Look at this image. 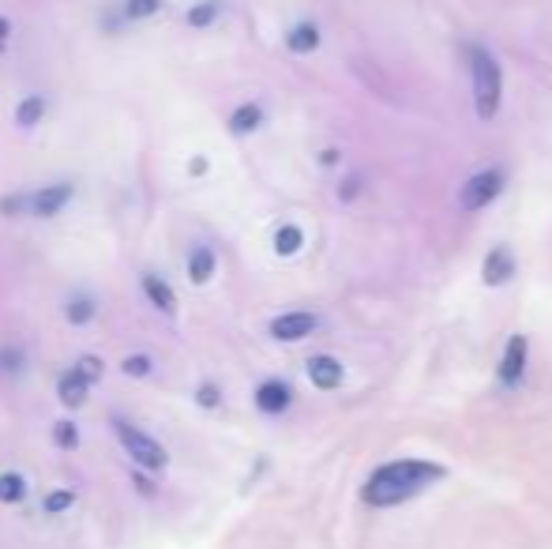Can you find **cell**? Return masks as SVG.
Segmentation results:
<instances>
[{
  "mask_svg": "<svg viewBox=\"0 0 552 549\" xmlns=\"http://www.w3.org/2000/svg\"><path fill=\"white\" fill-rule=\"evenodd\" d=\"M76 365L83 369V373H87V377L94 380V384H98V380H102V373H106V365H102V358H98V354H83Z\"/></svg>",
  "mask_w": 552,
  "mask_h": 549,
  "instance_id": "26",
  "label": "cell"
},
{
  "mask_svg": "<svg viewBox=\"0 0 552 549\" xmlns=\"http://www.w3.org/2000/svg\"><path fill=\"white\" fill-rule=\"evenodd\" d=\"M46 110H49V98L46 95H23V102L16 106V125L23 128V132H31V128H38L42 125V117H46Z\"/></svg>",
  "mask_w": 552,
  "mask_h": 549,
  "instance_id": "15",
  "label": "cell"
},
{
  "mask_svg": "<svg viewBox=\"0 0 552 549\" xmlns=\"http://www.w3.org/2000/svg\"><path fill=\"white\" fill-rule=\"evenodd\" d=\"M192 173H207V158H192V166H188Z\"/></svg>",
  "mask_w": 552,
  "mask_h": 549,
  "instance_id": "30",
  "label": "cell"
},
{
  "mask_svg": "<svg viewBox=\"0 0 552 549\" xmlns=\"http://www.w3.org/2000/svg\"><path fill=\"white\" fill-rule=\"evenodd\" d=\"M12 31H16V27H12V19L8 16H0V49L8 46V42H12Z\"/></svg>",
  "mask_w": 552,
  "mask_h": 549,
  "instance_id": "28",
  "label": "cell"
},
{
  "mask_svg": "<svg viewBox=\"0 0 552 549\" xmlns=\"http://www.w3.org/2000/svg\"><path fill=\"white\" fill-rule=\"evenodd\" d=\"M94 316H98V298L94 294H87V290L68 294V301H64V320L72 328H87V324H94Z\"/></svg>",
  "mask_w": 552,
  "mask_h": 549,
  "instance_id": "12",
  "label": "cell"
},
{
  "mask_svg": "<svg viewBox=\"0 0 552 549\" xmlns=\"http://www.w3.org/2000/svg\"><path fill=\"white\" fill-rule=\"evenodd\" d=\"M522 365H526V339L522 335H511V343L504 350V361H500V380L504 384H519Z\"/></svg>",
  "mask_w": 552,
  "mask_h": 549,
  "instance_id": "13",
  "label": "cell"
},
{
  "mask_svg": "<svg viewBox=\"0 0 552 549\" xmlns=\"http://www.w3.org/2000/svg\"><path fill=\"white\" fill-rule=\"evenodd\" d=\"M76 501H79L76 489H53V493H46V501H42V512H46V516H61V512H68Z\"/></svg>",
  "mask_w": 552,
  "mask_h": 549,
  "instance_id": "24",
  "label": "cell"
},
{
  "mask_svg": "<svg viewBox=\"0 0 552 549\" xmlns=\"http://www.w3.org/2000/svg\"><path fill=\"white\" fill-rule=\"evenodd\" d=\"M184 271H188V279L196 286L211 283L218 271V252L211 249V245H196V249L188 252V264H184Z\"/></svg>",
  "mask_w": 552,
  "mask_h": 549,
  "instance_id": "11",
  "label": "cell"
},
{
  "mask_svg": "<svg viewBox=\"0 0 552 549\" xmlns=\"http://www.w3.org/2000/svg\"><path fill=\"white\" fill-rule=\"evenodd\" d=\"M132 478H136V489H139V493H147V497H154V493H158V489H154V482H151V478H143V474H132Z\"/></svg>",
  "mask_w": 552,
  "mask_h": 549,
  "instance_id": "29",
  "label": "cell"
},
{
  "mask_svg": "<svg viewBox=\"0 0 552 549\" xmlns=\"http://www.w3.org/2000/svg\"><path fill=\"white\" fill-rule=\"evenodd\" d=\"M293 403V388L286 380H263L260 388H256V410L260 414H282V410H290Z\"/></svg>",
  "mask_w": 552,
  "mask_h": 549,
  "instance_id": "9",
  "label": "cell"
},
{
  "mask_svg": "<svg viewBox=\"0 0 552 549\" xmlns=\"http://www.w3.org/2000/svg\"><path fill=\"white\" fill-rule=\"evenodd\" d=\"M139 290H143V298L151 301L158 313H166V316L177 313V294H173V286H169L162 275L143 271V275H139Z\"/></svg>",
  "mask_w": 552,
  "mask_h": 549,
  "instance_id": "8",
  "label": "cell"
},
{
  "mask_svg": "<svg viewBox=\"0 0 552 549\" xmlns=\"http://www.w3.org/2000/svg\"><path fill=\"white\" fill-rule=\"evenodd\" d=\"M166 0H124L121 4V19L124 23H139V19H151L162 12Z\"/></svg>",
  "mask_w": 552,
  "mask_h": 549,
  "instance_id": "22",
  "label": "cell"
},
{
  "mask_svg": "<svg viewBox=\"0 0 552 549\" xmlns=\"http://www.w3.org/2000/svg\"><path fill=\"white\" fill-rule=\"evenodd\" d=\"M260 125H263V106L260 102H241V106L230 113V132L233 136H252Z\"/></svg>",
  "mask_w": 552,
  "mask_h": 549,
  "instance_id": "16",
  "label": "cell"
},
{
  "mask_svg": "<svg viewBox=\"0 0 552 549\" xmlns=\"http://www.w3.org/2000/svg\"><path fill=\"white\" fill-rule=\"evenodd\" d=\"M470 61H474V106H477V117L481 121H489L496 117L500 110V91H504V83H500V64L492 53L485 49H470Z\"/></svg>",
  "mask_w": 552,
  "mask_h": 549,
  "instance_id": "3",
  "label": "cell"
},
{
  "mask_svg": "<svg viewBox=\"0 0 552 549\" xmlns=\"http://www.w3.org/2000/svg\"><path fill=\"white\" fill-rule=\"evenodd\" d=\"M91 388L94 380L79 369V365H72V369H64L61 377H57V399H61L64 410H79L87 407V399H91Z\"/></svg>",
  "mask_w": 552,
  "mask_h": 549,
  "instance_id": "6",
  "label": "cell"
},
{
  "mask_svg": "<svg viewBox=\"0 0 552 549\" xmlns=\"http://www.w3.org/2000/svg\"><path fill=\"white\" fill-rule=\"evenodd\" d=\"M0 369H4V373L27 369V354H23L19 346H0Z\"/></svg>",
  "mask_w": 552,
  "mask_h": 549,
  "instance_id": "25",
  "label": "cell"
},
{
  "mask_svg": "<svg viewBox=\"0 0 552 549\" xmlns=\"http://www.w3.org/2000/svg\"><path fill=\"white\" fill-rule=\"evenodd\" d=\"M53 444L61 448V452H76L79 444H83V433H79V425L72 418H64V422H53Z\"/></svg>",
  "mask_w": 552,
  "mask_h": 549,
  "instance_id": "20",
  "label": "cell"
},
{
  "mask_svg": "<svg viewBox=\"0 0 552 549\" xmlns=\"http://www.w3.org/2000/svg\"><path fill=\"white\" fill-rule=\"evenodd\" d=\"M301 245H305L301 226H293V222L278 226V234H275V252H278V256H297V252H301Z\"/></svg>",
  "mask_w": 552,
  "mask_h": 549,
  "instance_id": "21",
  "label": "cell"
},
{
  "mask_svg": "<svg viewBox=\"0 0 552 549\" xmlns=\"http://www.w3.org/2000/svg\"><path fill=\"white\" fill-rule=\"evenodd\" d=\"M286 46H290V53H312L320 46V27L316 23H297L286 34Z\"/></svg>",
  "mask_w": 552,
  "mask_h": 549,
  "instance_id": "18",
  "label": "cell"
},
{
  "mask_svg": "<svg viewBox=\"0 0 552 549\" xmlns=\"http://www.w3.org/2000/svg\"><path fill=\"white\" fill-rule=\"evenodd\" d=\"M196 403H200V407H207V410H215L218 403H222L218 384H200V388H196Z\"/></svg>",
  "mask_w": 552,
  "mask_h": 549,
  "instance_id": "27",
  "label": "cell"
},
{
  "mask_svg": "<svg viewBox=\"0 0 552 549\" xmlns=\"http://www.w3.org/2000/svg\"><path fill=\"white\" fill-rule=\"evenodd\" d=\"M113 429H117V437H121V448L128 452V459L136 463L139 471H166L169 467V452H166V444L158 437H151V433H143L139 425L132 422H124V418H117L113 422Z\"/></svg>",
  "mask_w": 552,
  "mask_h": 549,
  "instance_id": "2",
  "label": "cell"
},
{
  "mask_svg": "<svg viewBox=\"0 0 552 549\" xmlns=\"http://www.w3.org/2000/svg\"><path fill=\"white\" fill-rule=\"evenodd\" d=\"M444 478V467L436 463H425V459H399V463H387L380 471L368 478L365 486V504L372 508H391V504H402L417 497L421 489Z\"/></svg>",
  "mask_w": 552,
  "mask_h": 549,
  "instance_id": "1",
  "label": "cell"
},
{
  "mask_svg": "<svg viewBox=\"0 0 552 549\" xmlns=\"http://www.w3.org/2000/svg\"><path fill=\"white\" fill-rule=\"evenodd\" d=\"M316 328H320V320L312 313H282L271 320V335H275L278 343H301Z\"/></svg>",
  "mask_w": 552,
  "mask_h": 549,
  "instance_id": "7",
  "label": "cell"
},
{
  "mask_svg": "<svg viewBox=\"0 0 552 549\" xmlns=\"http://www.w3.org/2000/svg\"><path fill=\"white\" fill-rule=\"evenodd\" d=\"M485 283L489 286H504L511 275H515V260H511V252L500 245V249H492L489 256H485Z\"/></svg>",
  "mask_w": 552,
  "mask_h": 549,
  "instance_id": "14",
  "label": "cell"
},
{
  "mask_svg": "<svg viewBox=\"0 0 552 549\" xmlns=\"http://www.w3.org/2000/svg\"><path fill=\"white\" fill-rule=\"evenodd\" d=\"M500 192H504V173L500 170H481L459 189V207L462 211H481V207H489Z\"/></svg>",
  "mask_w": 552,
  "mask_h": 549,
  "instance_id": "5",
  "label": "cell"
},
{
  "mask_svg": "<svg viewBox=\"0 0 552 549\" xmlns=\"http://www.w3.org/2000/svg\"><path fill=\"white\" fill-rule=\"evenodd\" d=\"M27 200V219H57L64 207L76 200V185L72 181H53V185H38V189L23 192Z\"/></svg>",
  "mask_w": 552,
  "mask_h": 549,
  "instance_id": "4",
  "label": "cell"
},
{
  "mask_svg": "<svg viewBox=\"0 0 552 549\" xmlns=\"http://www.w3.org/2000/svg\"><path fill=\"white\" fill-rule=\"evenodd\" d=\"M27 501V478L19 471H0V504Z\"/></svg>",
  "mask_w": 552,
  "mask_h": 549,
  "instance_id": "19",
  "label": "cell"
},
{
  "mask_svg": "<svg viewBox=\"0 0 552 549\" xmlns=\"http://www.w3.org/2000/svg\"><path fill=\"white\" fill-rule=\"evenodd\" d=\"M218 16H222V4H218V0H196V4L184 12V23H188L192 31H207Z\"/></svg>",
  "mask_w": 552,
  "mask_h": 549,
  "instance_id": "17",
  "label": "cell"
},
{
  "mask_svg": "<svg viewBox=\"0 0 552 549\" xmlns=\"http://www.w3.org/2000/svg\"><path fill=\"white\" fill-rule=\"evenodd\" d=\"M121 369L124 377H132V380H143V377H151L154 373V358L151 354H128V358H121Z\"/></svg>",
  "mask_w": 552,
  "mask_h": 549,
  "instance_id": "23",
  "label": "cell"
},
{
  "mask_svg": "<svg viewBox=\"0 0 552 549\" xmlns=\"http://www.w3.org/2000/svg\"><path fill=\"white\" fill-rule=\"evenodd\" d=\"M308 380H312L320 392H335L338 384H342V365H338V358H331V354L308 358Z\"/></svg>",
  "mask_w": 552,
  "mask_h": 549,
  "instance_id": "10",
  "label": "cell"
}]
</instances>
